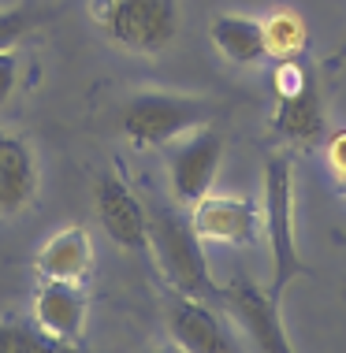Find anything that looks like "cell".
Instances as JSON below:
<instances>
[{
	"instance_id": "obj_1",
	"label": "cell",
	"mask_w": 346,
	"mask_h": 353,
	"mask_svg": "<svg viewBox=\"0 0 346 353\" xmlns=\"http://www.w3.org/2000/svg\"><path fill=\"white\" fill-rule=\"evenodd\" d=\"M261 223L272 250V294L276 301L298 275H309L294 238V164L287 152H272L265 160V205H261Z\"/></svg>"
},
{
	"instance_id": "obj_2",
	"label": "cell",
	"mask_w": 346,
	"mask_h": 353,
	"mask_svg": "<svg viewBox=\"0 0 346 353\" xmlns=\"http://www.w3.org/2000/svg\"><path fill=\"white\" fill-rule=\"evenodd\" d=\"M213 116V104L190 97V93H134L119 112V127L131 145L138 149H160L175 138L190 134L194 127H205Z\"/></svg>"
},
{
	"instance_id": "obj_3",
	"label": "cell",
	"mask_w": 346,
	"mask_h": 353,
	"mask_svg": "<svg viewBox=\"0 0 346 353\" xmlns=\"http://www.w3.org/2000/svg\"><path fill=\"white\" fill-rule=\"evenodd\" d=\"M149 242L157 250V264L164 279L175 286L182 298H213L216 286L209 279V261L201 250V238L190 219H182L171 208H157L149 216Z\"/></svg>"
},
{
	"instance_id": "obj_4",
	"label": "cell",
	"mask_w": 346,
	"mask_h": 353,
	"mask_svg": "<svg viewBox=\"0 0 346 353\" xmlns=\"http://www.w3.org/2000/svg\"><path fill=\"white\" fill-rule=\"evenodd\" d=\"M101 30L131 52H160L175 41L182 15L175 0H97Z\"/></svg>"
},
{
	"instance_id": "obj_5",
	"label": "cell",
	"mask_w": 346,
	"mask_h": 353,
	"mask_svg": "<svg viewBox=\"0 0 346 353\" xmlns=\"http://www.w3.org/2000/svg\"><path fill=\"white\" fill-rule=\"evenodd\" d=\"M276 93H280V104L272 116V130L294 145H313L324 134V101L316 74L305 63H298V56L283 60L276 71Z\"/></svg>"
},
{
	"instance_id": "obj_6",
	"label": "cell",
	"mask_w": 346,
	"mask_h": 353,
	"mask_svg": "<svg viewBox=\"0 0 346 353\" xmlns=\"http://www.w3.org/2000/svg\"><path fill=\"white\" fill-rule=\"evenodd\" d=\"M224 164V134L216 127H194L190 134L175 138L168 152V183L179 205H198L213 194V183Z\"/></svg>"
},
{
	"instance_id": "obj_7",
	"label": "cell",
	"mask_w": 346,
	"mask_h": 353,
	"mask_svg": "<svg viewBox=\"0 0 346 353\" xmlns=\"http://www.w3.org/2000/svg\"><path fill=\"white\" fill-rule=\"evenodd\" d=\"M220 298H224L235 323L246 331L253 353H294L280 320V301L268 290H261L253 283H231L220 290Z\"/></svg>"
},
{
	"instance_id": "obj_8",
	"label": "cell",
	"mask_w": 346,
	"mask_h": 353,
	"mask_svg": "<svg viewBox=\"0 0 346 353\" xmlns=\"http://www.w3.org/2000/svg\"><path fill=\"white\" fill-rule=\"evenodd\" d=\"M190 223H194L201 242L220 245H253L261 234L257 205L238 194H205L190 212Z\"/></svg>"
},
{
	"instance_id": "obj_9",
	"label": "cell",
	"mask_w": 346,
	"mask_h": 353,
	"mask_svg": "<svg viewBox=\"0 0 346 353\" xmlns=\"http://www.w3.org/2000/svg\"><path fill=\"white\" fill-rule=\"evenodd\" d=\"M93 208H97L104 234L115 245H123V250H146L149 245V212L119 175L97 179V186H93Z\"/></svg>"
},
{
	"instance_id": "obj_10",
	"label": "cell",
	"mask_w": 346,
	"mask_h": 353,
	"mask_svg": "<svg viewBox=\"0 0 346 353\" xmlns=\"http://www.w3.org/2000/svg\"><path fill=\"white\" fill-rule=\"evenodd\" d=\"M37 197V157L30 141L0 130V216L23 212Z\"/></svg>"
},
{
	"instance_id": "obj_11",
	"label": "cell",
	"mask_w": 346,
	"mask_h": 353,
	"mask_svg": "<svg viewBox=\"0 0 346 353\" xmlns=\"http://www.w3.org/2000/svg\"><path fill=\"white\" fill-rule=\"evenodd\" d=\"M34 320H37V331H45V335L60 342L82 339V327H86L82 290L64 279H41V286L34 294Z\"/></svg>"
},
{
	"instance_id": "obj_12",
	"label": "cell",
	"mask_w": 346,
	"mask_h": 353,
	"mask_svg": "<svg viewBox=\"0 0 346 353\" xmlns=\"http://www.w3.org/2000/svg\"><path fill=\"white\" fill-rule=\"evenodd\" d=\"M168 327L182 353H235V342L224 331V323L216 320L213 309L198 305V298L171 305Z\"/></svg>"
},
{
	"instance_id": "obj_13",
	"label": "cell",
	"mask_w": 346,
	"mask_h": 353,
	"mask_svg": "<svg viewBox=\"0 0 346 353\" xmlns=\"http://www.w3.org/2000/svg\"><path fill=\"white\" fill-rule=\"evenodd\" d=\"M34 268L41 272V279H64L79 283L93 272V242L86 234V227H64L49 242L37 250Z\"/></svg>"
},
{
	"instance_id": "obj_14",
	"label": "cell",
	"mask_w": 346,
	"mask_h": 353,
	"mask_svg": "<svg viewBox=\"0 0 346 353\" xmlns=\"http://www.w3.org/2000/svg\"><path fill=\"white\" fill-rule=\"evenodd\" d=\"M213 45L238 68H253V63L268 60V45H265V23L253 15H235L224 12L209 23Z\"/></svg>"
},
{
	"instance_id": "obj_15",
	"label": "cell",
	"mask_w": 346,
	"mask_h": 353,
	"mask_svg": "<svg viewBox=\"0 0 346 353\" xmlns=\"http://www.w3.org/2000/svg\"><path fill=\"white\" fill-rule=\"evenodd\" d=\"M265 45L276 60H294L305 49V23L294 12H276L272 19H265Z\"/></svg>"
},
{
	"instance_id": "obj_16",
	"label": "cell",
	"mask_w": 346,
	"mask_h": 353,
	"mask_svg": "<svg viewBox=\"0 0 346 353\" xmlns=\"http://www.w3.org/2000/svg\"><path fill=\"white\" fill-rule=\"evenodd\" d=\"M0 353H82L71 342H60L37 327L23 323H0Z\"/></svg>"
},
{
	"instance_id": "obj_17",
	"label": "cell",
	"mask_w": 346,
	"mask_h": 353,
	"mask_svg": "<svg viewBox=\"0 0 346 353\" xmlns=\"http://www.w3.org/2000/svg\"><path fill=\"white\" fill-rule=\"evenodd\" d=\"M34 23H37L34 8H26V4L4 8V12H0V49H15V45L30 34Z\"/></svg>"
},
{
	"instance_id": "obj_18",
	"label": "cell",
	"mask_w": 346,
	"mask_h": 353,
	"mask_svg": "<svg viewBox=\"0 0 346 353\" xmlns=\"http://www.w3.org/2000/svg\"><path fill=\"white\" fill-rule=\"evenodd\" d=\"M328 171H331L335 186L346 194V130H335L328 141Z\"/></svg>"
},
{
	"instance_id": "obj_19",
	"label": "cell",
	"mask_w": 346,
	"mask_h": 353,
	"mask_svg": "<svg viewBox=\"0 0 346 353\" xmlns=\"http://www.w3.org/2000/svg\"><path fill=\"white\" fill-rule=\"evenodd\" d=\"M15 85H19V56L15 49H0V108L12 101Z\"/></svg>"
},
{
	"instance_id": "obj_20",
	"label": "cell",
	"mask_w": 346,
	"mask_h": 353,
	"mask_svg": "<svg viewBox=\"0 0 346 353\" xmlns=\"http://www.w3.org/2000/svg\"><path fill=\"white\" fill-rule=\"evenodd\" d=\"M343 60H346V41H343V49H339V52H335V60H331V68H339V63H343Z\"/></svg>"
},
{
	"instance_id": "obj_21",
	"label": "cell",
	"mask_w": 346,
	"mask_h": 353,
	"mask_svg": "<svg viewBox=\"0 0 346 353\" xmlns=\"http://www.w3.org/2000/svg\"><path fill=\"white\" fill-rule=\"evenodd\" d=\"M153 353H175V350H153Z\"/></svg>"
}]
</instances>
